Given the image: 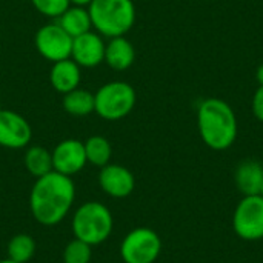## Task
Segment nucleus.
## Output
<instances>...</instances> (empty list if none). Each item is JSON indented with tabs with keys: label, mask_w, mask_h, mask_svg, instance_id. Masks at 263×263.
<instances>
[{
	"label": "nucleus",
	"mask_w": 263,
	"mask_h": 263,
	"mask_svg": "<svg viewBox=\"0 0 263 263\" xmlns=\"http://www.w3.org/2000/svg\"><path fill=\"white\" fill-rule=\"evenodd\" d=\"M74 199L76 185L72 179L51 171L35 179L29 193V210L37 223L54 227L68 216Z\"/></svg>",
	"instance_id": "obj_1"
},
{
	"label": "nucleus",
	"mask_w": 263,
	"mask_h": 263,
	"mask_svg": "<svg viewBox=\"0 0 263 263\" xmlns=\"http://www.w3.org/2000/svg\"><path fill=\"white\" fill-rule=\"evenodd\" d=\"M197 128L203 143L214 151L231 148L239 133L234 109L228 102L217 97H208L199 103Z\"/></svg>",
	"instance_id": "obj_2"
},
{
	"label": "nucleus",
	"mask_w": 263,
	"mask_h": 263,
	"mask_svg": "<svg viewBox=\"0 0 263 263\" xmlns=\"http://www.w3.org/2000/svg\"><path fill=\"white\" fill-rule=\"evenodd\" d=\"M86 8L92 29L106 39L126 35L137 17L133 0H92Z\"/></svg>",
	"instance_id": "obj_3"
},
{
	"label": "nucleus",
	"mask_w": 263,
	"mask_h": 263,
	"mask_svg": "<svg viewBox=\"0 0 263 263\" xmlns=\"http://www.w3.org/2000/svg\"><path fill=\"white\" fill-rule=\"evenodd\" d=\"M112 227L114 219L109 208L96 200L82 203L76 210L71 222L74 237L91 247L108 240L112 233Z\"/></svg>",
	"instance_id": "obj_4"
},
{
	"label": "nucleus",
	"mask_w": 263,
	"mask_h": 263,
	"mask_svg": "<svg viewBox=\"0 0 263 263\" xmlns=\"http://www.w3.org/2000/svg\"><path fill=\"white\" fill-rule=\"evenodd\" d=\"M94 112L108 122H117L129 116L136 106V89L123 80H112L102 85L94 94Z\"/></svg>",
	"instance_id": "obj_5"
},
{
	"label": "nucleus",
	"mask_w": 263,
	"mask_h": 263,
	"mask_svg": "<svg viewBox=\"0 0 263 263\" xmlns=\"http://www.w3.org/2000/svg\"><path fill=\"white\" fill-rule=\"evenodd\" d=\"M162 251V240L151 228L129 231L120 243V256L125 263H154Z\"/></svg>",
	"instance_id": "obj_6"
},
{
	"label": "nucleus",
	"mask_w": 263,
	"mask_h": 263,
	"mask_svg": "<svg viewBox=\"0 0 263 263\" xmlns=\"http://www.w3.org/2000/svg\"><path fill=\"white\" fill-rule=\"evenodd\" d=\"M233 228L243 240L263 239V196H245L233 217Z\"/></svg>",
	"instance_id": "obj_7"
},
{
	"label": "nucleus",
	"mask_w": 263,
	"mask_h": 263,
	"mask_svg": "<svg viewBox=\"0 0 263 263\" xmlns=\"http://www.w3.org/2000/svg\"><path fill=\"white\" fill-rule=\"evenodd\" d=\"M37 52L48 62H60L71 57L72 37L62 29L57 22L46 23L34 35Z\"/></svg>",
	"instance_id": "obj_8"
},
{
	"label": "nucleus",
	"mask_w": 263,
	"mask_h": 263,
	"mask_svg": "<svg viewBox=\"0 0 263 263\" xmlns=\"http://www.w3.org/2000/svg\"><path fill=\"white\" fill-rule=\"evenodd\" d=\"M32 128L18 112L0 109V146L6 149H22L29 145Z\"/></svg>",
	"instance_id": "obj_9"
},
{
	"label": "nucleus",
	"mask_w": 263,
	"mask_h": 263,
	"mask_svg": "<svg viewBox=\"0 0 263 263\" xmlns=\"http://www.w3.org/2000/svg\"><path fill=\"white\" fill-rule=\"evenodd\" d=\"M52 154V171L72 177L79 174L88 163L83 142L77 139H65L55 145Z\"/></svg>",
	"instance_id": "obj_10"
},
{
	"label": "nucleus",
	"mask_w": 263,
	"mask_h": 263,
	"mask_svg": "<svg viewBox=\"0 0 263 263\" xmlns=\"http://www.w3.org/2000/svg\"><path fill=\"white\" fill-rule=\"evenodd\" d=\"M105 40L94 29L72 39L71 59L80 68H96L105 62Z\"/></svg>",
	"instance_id": "obj_11"
},
{
	"label": "nucleus",
	"mask_w": 263,
	"mask_h": 263,
	"mask_svg": "<svg viewBox=\"0 0 263 263\" xmlns=\"http://www.w3.org/2000/svg\"><path fill=\"white\" fill-rule=\"evenodd\" d=\"M99 185L106 196L114 199H125L134 191L136 179L126 166L119 163H108L100 168Z\"/></svg>",
	"instance_id": "obj_12"
},
{
	"label": "nucleus",
	"mask_w": 263,
	"mask_h": 263,
	"mask_svg": "<svg viewBox=\"0 0 263 263\" xmlns=\"http://www.w3.org/2000/svg\"><path fill=\"white\" fill-rule=\"evenodd\" d=\"M51 86L59 94H66L80 86L82 82V68L69 57L60 62H54L49 71Z\"/></svg>",
	"instance_id": "obj_13"
},
{
	"label": "nucleus",
	"mask_w": 263,
	"mask_h": 263,
	"mask_svg": "<svg viewBox=\"0 0 263 263\" xmlns=\"http://www.w3.org/2000/svg\"><path fill=\"white\" fill-rule=\"evenodd\" d=\"M136 62V48L125 37L109 39L105 46V62L114 71H126Z\"/></svg>",
	"instance_id": "obj_14"
},
{
	"label": "nucleus",
	"mask_w": 263,
	"mask_h": 263,
	"mask_svg": "<svg viewBox=\"0 0 263 263\" xmlns=\"http://www.w3.org/2000/svg\"><path fill=\"white\" fill-rule=\"evenodd\" d=\"M236 185L245 196L260 194L263 183V166L257 160H245L236 170Z\"/></svg>",
	"instance_id": "obj_15"
},
{
	"label": "nucleus",
	"mask_w": 263,
	"mask_h": 263,
	"mask_svg": "<svg viewBox=\"0 0 263 263\" xmlns=\"http://www.w3.org/2000/svg\"><path fill=\"white\" fill-rule=\"evenodd\" d=\"M55 22L72 39L92 29L91 17H89V12H88V8L86 6L71 5Z\"/></svg>",
	"instance_id": "obj_16"
},
{
	"label": "nucleus",
	"mask_w": 263,
	"mask_h": 263,
	"mask_svg": "<svg viewBox=\"0 0 263 263\" xmlns=\"http://www.w3.org/2000/svg\"><path fill=\"white\" fill-rule=\"evenodd\" d=\"M62 106L63 109L74 117H85L94 112L96 109V100L94 94L88 89L83 88H76L66 94H63L62 99Z\"/></svg>",
	"instance_id": "obj_17"
},
{
	"label": "nucleus",
	"mask_w": 263,
	"mask_h": 263,
	"mask_svg": "<svg viewBox=\"0 0 263 263\" xmlns=\"http://www.w3.org/2000/svg\"><path fill=\"white\" fill-rule=\"evenodd\" d=\"M23 163L26 171L35 179H39L52 171V154L46 148L40 145H34L25 151Z\"/></svg>",
	"instance_id": "obj_18"
},
{
	"label": "nucleus",
	"mask_w": 263,
	"mask_h": 263,
	"mask_svg": "<svg viewBox=\"0 0 263 263\" xmlns=\"http://www.w3.org/2000/svg\"><path fill=\"white\" fill-rule=\"evenodd\" d=\"M83 145H85V154H86L88 163H91L97 168H103L105 165L111 163L112 146L106 137L91 136L83 142Z\"/></svg>",
	"instance_id": "obj_19"
},
{
	"label": "nucleus",
	"mask_w": 263,
	"mask_h": 263,
	"mask_svg": "<svg viewBox=\"0 0 263 263\" xmlns=\"http://www.w3.org/2000/svg\"><path fill=\"white\" fill-rule=\"evenodd\" d=\"M35 240L32 239V236L29 234H15L9 239L8 245H6V254L8 259L14 260L17 263H26L29 262L34 254H35Z\"/></svg>",
	"instance_id": "obj_20"
},
{
	"label": "nucleus",
	"mask_w": 263,
	"mask_h": 263,
	"mask_svg": "<svg viewBox=\"0 0 263 263\" xmlns=\"http://www.w3.org/2000/svg\"><path fill=\"white\" fill-rule=\"evenodd\" d=\"M91 257H92V247L76 237L66 243L62 253L63 263H89Z\"/></svg>",
	"instance_id": "obj_21"
},
{
	"label": "nucleus",
	"mask_w": 263,
	"mask_h": 263,
	"mask_svg": "<svg viewBox=\"0 0 263 263\" xmlns=\"http://www.w3.org/2000/svg\"><path fill=\"white\" fill-rule=\"evenodd\" d=\"M31 5L42 15L57 20L71 6V2L69 0H31Z\"/></svg>",
	"instance_id": "obj_22"
},
{
	"label": "nucleus",
	"mask_w": 263,
	"mask_h": 263,
	"mask_svg": "<svg viewBox=\"0 0 263 263\" xmlns=\"http://www.w3.org/2000/svg\"><path fill=\"white\" fill-rule=\"evenodd\" d=\"M251 108H253L254 117L263 123V85H259V88L256 89L253 100H251Z\"/></svg>",
	"instance_id": "obj_23"
},
{
	"label": "nucleus",
	"mask_w": 263,
	"mask_h": 263,
	"mask_svg": "<svg viewBox=\"0 0 263 263\" xmlns=\"http://www.w3.org/2000/svg\"><path fill=\"white\" fill-rule=\"evenodd\" d=\"M256 79H257L259 85H263V63L257 68V71H256Z\"/></svg>",
	"instance_id": "obj_24"
},
{
	"label": "nucleus",
	"mask_w": 263,
	"mask_h": 263,
	"mask_svg": "<svg viewBox=\"0 0 263 263\" xmlns=\"http://www.w3.org/2000/svg\"><path fill=\"white\" fill-rule=\"evenodd\" d=\"M71 5H77V6H88L92 0H69Z\"/></svg>",
	"instance_id": "obj_25"
},
{
	"label": "nucleus",
	"mask_w": 263,
	"mask_h": 263,
	"mask_svg": "<svg viewBox=\"0 0 263 263\" xmlns=\"http://www.w3.org/2000/svg\"><path fill=\"white\" fill-rule=\"evenodd\" d=\"M0 263H17V262H14V260H11V259H3V260H0Z\"/></svg>",
	"instance_id": "obj_26"
},
{
	"label": "nucleus",
	"mask_w": 263,
	"mask_h": 263,
	"mask_svg": "<svg viewBox=\"0 0 263 263\" xmlns=\"http://www.w3.org/2000/svg\"><path fill=\"white\" fill-rule=\"evenodd\" d=\"M260 196H263V183H262V190H260Z\"/></svg>",
	"instance_id": "obj_27"
},
{
	"label": "nucleus",
	"mask_w": 263,
	"mask_h": 263,
	"mask_svg": "<svg viewBox=\"0 0 263 263\" xmlns=\"http://www.w3.org/2000/svg\"><path fill=\"white\" fill-rule=\"evenodd\" d=\"M0 39H2V29H0Z\"/></svg>",
	"instance_id": "obj_28"
},
{
	"label": "nucleus",
	"mask_w": 263,
	"mask_h": 263,
	"mask_svg": "<svg viewBox=\"0 0 263 263\" xmlns=\"http://www.w3.org/2000/svg\"><path fill=\"white\" fill-rule=\"evenodd\" d=\"M0 109H2V102H0Z\"/></svg>",
	"instance_id": "obj_29"
}]
</instances>
